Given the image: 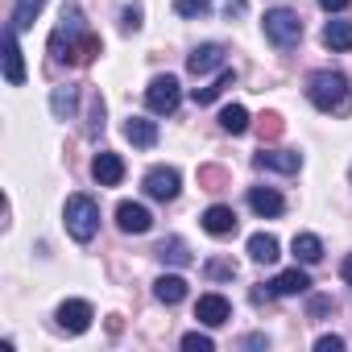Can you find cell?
<instances>
[{
    "label": "cell",
    "mask_w": 352,
    "mask_h": 352,
    "mask_svg": "<svg viewBox=\"0 0 352 352\" xmlns=\"http://www.w3.org/2000/svg\"><path fill=\"white\" fill-rule=\"evenodd\" d=\"M216 67H224V46H220V42L195 46V50L187 54V71H191V75H208V71H216Z\"/></svg>",
    "instance_id": "cell-13"
},
{
    "label": "cell",
    "mask_w": 352,
    "mask_h": 352,
    "mask_svg": "<svg viewBox=\"0 0 352 352\" xmlns=\"http://www.w3.org/2000/svg\"><path fill=\"white\" fill-rule=\"evenodd\" d=\"M124 137H129L137 149H149V145H157V124L145 120V116H129V120H124Z\"/></svg>",
    "instance_id": "cell-18"
},
{
    "label": "cell",
    "mask_w": 352,
    "mask_h": 352,
    "mask_svg": "<svg viewBox=\"0 0 352 352\" xmlns=\"http://www.w3.org/2000/svg\"><path fill=\"white\" fill-rule=\"evenodd\" d=\"M63 220H67V232H71L79 245H87V241L100 232V204H96L91 195H71L67 208H63Z\"/></svg>",
    "instance_id": "cell-3"
},
{
    "label": "cell",
    "mask_w": 352,
    "mask_h": 352,
    "mask_svg": "<svg viewBox=\"0 0 352 352\" xmlns=\"http://www.w3.org/2000/svg\"><path fill=\"white\" fill-rule=\"evenodd\" d=\"M261 25H265V38H270L274 46H282V50H290V46L302 38V17H298L294 9H270Z\"/></svg>",
    "instance_id": "cell-4"
},
{
    "label": "cell",
    "mask_w": 352,
    "mask_h": 352,
    "mask_svg": "<svg viewBox=\"0 0 352 352\" xmlns=\"http://www.w3.org/2000/svg\"><path fill=\"white\" fill-rule=\"evenodd\" d=\"M307 100L327 116H348L352 112V87L340 71H315L307 79Z\"/></svg>",
    "instance_id": "cell-2"
},
{
    "label": "cell",
    "mask_w": 352,
    "mask_h": 352,
    "mask_svg": "<svg viewBox=\"0 0 352 352\" xmlns=\"http://www.w3.org/2000/svg\"><path fill=\"white\" fill-rule=\"evenodd\" d=\"M179 100H183V87H179V79H174V75H153V79H149V87H145L149 112L170 116L174 108H179Z\"/></svg>",
    "instance_id": "cell-5"
},
{
    "label": "cell",
    "mask_w": 352,
    "mask_h": 352,
    "mask_svg": "<svg viewBox=\"0 0 352 352\" xmlns=\"http://www.w3.org/2000/svg\"><path fill=\"white\" fill-rule=\"evenodd\" d=\"M91 319H96V311H91V302H83V298H67V302L58 307V327L71 331V336H83V331L91 327Z\"/></svg>",
    "instance_id": "cell-7"
},
{
    "label": "cell",
    "mask_w": 352,
    "mask_h": 352,
    "mask_svg": "<svg viewBox=\"0 0 352 352\" xmlns=\"http://www.w3.org/2000/svg\"><path fill=\"white\" fill-rule=\"evenodd\" d=\"M153 294H157V302H166V307H179V302L187 298V278H179V274H162V278L153 282Z\"/></svg>",
    "instance_id": "cell-15"
},
{
    "label": "cell",
    "mask_w": 352,
    "mask_h": 352,
    "mask_svg": "<svg viewBox=\"0 0 352 352\" xmlns=\"http://www.w3.org/2000/svg\"><path fill=\"white\" fill-rule=\"evenodd\" d=\"M75 104H79V87H54V96H50V112H54L58 120H67V116L75 112Z\"/></svg>",
    "instance_id": "cell-23"
},
{
    "label": "cell",
    "mask_w": 352,
    "mask_h": 352,
    "mask_svg": "<svg viewBox=\"0 0 352 352\" xmlns=\"http://www.w3.org/2000/svg\"><path fill=\"white\" fill-rule=\"evenodd\" d=\"M340 274H344V282H348V286H352V253H348V257H344V265H340Z\"/></svg>",
    "instance_id": "cell-37"
},
{
    "label": "cell",
    "mask_w": 352,
    "mask_h": 352,
    "mask_svg": "<svg viewBox=\"0 0 352 352\" xmlns=\"http://www.w3.org/2000/svg\"><path fill=\"white\" fill-rule=\"evenodd\" d=\"M290 249H294V257H298L302 265H315V261H323V241H319L315 232H298Z\"/></svg>",
    "instance_id": "cell-20"
},
{
    "label": "cell",
    "mask_w": 352,
    "mask_h": 352,
    "mask_svg": "<svg viewBox=\"0 0 352 352\" xmlns=\"http://www.w3.org/2000/svg\"><path fill=\"white\" fill-rule=\"evenodd\" d=\"M315 348H319V352H340V348H344V340H340V336H319V340H315Z\"/></svg>",
    "instance_id": "cell-34"
},
{
    "label": "cell",
    "mask_w": 352,
    "mask_h": 352,
    "mask_svg": "<svg viewBox=\"0 0 352 352\" xmlns=\"http://www.w3.org/2000/svg\"><path fill=\"white\" fill-rule=\"evenodd\" d=\"M232 79H236L232 71H220V79H216V83H208V87H195V91H191V96H195V104H212L224 87H232Z\"/></svg>",
    "instance_id": "cell-27"
},
{
    "label": "cell",
    "mask_w": 352,
    "mask_h": 352,
    "mask_svg": "<svg viewBox=\"0 0 352 352\" xmlns=\"http://www.w3.org/2000/svg\"><path fill=\"white\" fill-rule=\"evenodd\" d=\"M228 315H232V307H228L224 294H204V298L195 302V319H199L204 327H224Z\"/></svg>",
    "instance_id": "cell-11"
},
{
    "label": "cell",
    "mask_w": 352,
    "mask_h": 352,
    "mask_svg": "<svg viewBox=\"0 0 352 352\" xmlns=\"http://www.w3.org/2000/svg\"><path fill=\"white\" fill-rule=\"evenodd\" d=\"M249 257L257 261V265H274L282 253H278V236H270V232H253L249 236Z\"/></svg>",
    "instance_id": "cell-19"
},
{
    "label": "cell",
    "mask_w": 352,
    "mask_h": 352,
    "mask_svg": "<svg viewBox=\"0 0 352 352\" xmlns=\"http://www.w3.org/2000/svg\"><path fill=\"white\" fill-rule=\"evenodd\" d=\"M174 13H179V17H204L208 0H174Z\"/></svg>",
    "instance_id": "cell-32"
},
{
    "label": "cell",
    "mask_w": 352,
    "mask_h": 352,
    "mask_svg": "<svg viewBox=\"0 0 352 352\" xmlns=\"http://www.w3.org/2000/svg\"><path fill=\"white\" fill-rule=\"evenodd\" d=\"M42 5H46V0H17V9H13V25H17V30H30V25H34V17L42 13Z\"/></svg>",
    "instance_id": "cell-26"
},
{
    "label": "cell",
    "mask_w": 352,
    "mask_h": 352,
    "mask_svg": "<svg viewBox=\"0 0 352 352\" xmlns=\"http://www.w3.org/2000/svg\"><path fill=\"white\" fill-rule=\"evenodd\" d=\"M100 54V38L83 25L79 9H63L54 34H50V63H71V67H87Z\"/></svg>",
    "instance_id": "cell-1"
},
{
    "label": "cell",
    "mask_w": 352,
    "mask_h": 352,
    "mask_svg": "<svg viewBox=\"0 0 352 352\" xmlns=\"http://www.w3.org/2000/svg\"><path fill=\"white\" fill-rule=\"evenodd\" d=\"M157 257H162V261H170V265H191V261H195L183 236H166V241L157 245Z\"/></svg>",
    "instance_id": "cell-21"
},
{
    "label": "cell",
    "mask_w": 352,
    "mask_h": 352,
    "mask_svg": "<svg viewBox=\"0 0 352 352\" xmlns=\"http://www.w3.org/2000/svg\"><path fill=\"white\" fill-rule=\"evenodd\" d=\"M208 278H236V261H228V257H212V261H208Z\"/></svg>",
    "instance_id": "cell-31"
},
{
    "label": "cell",
    "mask_w": 352,
    "mask_h": 352,
    "mask_svg": "<svg viewBox=\"0 0 352 352\" xmlns=\"http://www.w3.org/2000/svg\"><path fill=\"white\" fill-rule=\"evenodd\" d=\"M307 290H311V278H307L302 270H286V274H278V278L270 282V290H265V294L294 298V294H307Z\"/></svg>",
    "instance_id": "cell-14"
},
{
    "label": "cell",
    "mask_w": 352,
    "mask_h": 352,
    "mask_svg": "<svg viewBox=\"0 0 352 352\" xmlns=\"http://www.w3.org/2000/svg\"><path fill=\"white\" fill-rule=\"evenodd\" d=\"M249 208H253L257 216H282V212H286V199H282L274 187H253V191H249Z\"/></svg>",
    "instance_id": "cell-16"
},
{
    "label": "cell",
    "mask_w": 352,
    "mask_h": 352,
    "mask_svg": "<svg viewBox=\"0 0 352 352\" xmlns=\"http://www.w3.org/2000/svg\"><path fill=\"white\" fill-rule=\"evenodd\" d=\"M253 166L257 170H278V174H294V170H302V153H294V149H257L253 153Z\"/></svg>",
    "instance_id": "cell-8"
},
{
    "label": "cell",
    "mask_w": 352,
    "mask_h": 352,
    "mask_svg": "<svg viewBox=\"0 0 352 352\" xmlns=\"http://www.w3.org/2000/svg\"><path fill=\"white\" fill-rule=\"evenodd\" d=\"M183 348H187V352H212V348H216V340H212V336H204V331H187V336H183Z\"/></svg>",
    "instance_id": "cell-29"
},
{
    "label": "cell",
    "mask_w": 352,
    "mask_h": 352,
    "mask_svg": "<svg viewBox=\"0 0 352 352\" xmlns=\"http://www.w3.org/2000/svg\"><path fill=\"white\" fill-rule=\"evenodd\" d=\"M116 228L120 232H129V236H141V232H149L153 228V216H149V208H141V204H120L116 208Z\"/></svg>",
    "instance_id": "cell-9"
},
{
    "label": "cell",
    "mask_w": 352,
    "mask_h": 352,
    "mask_svg": "<svg viewBox=\"0 0 352 352\" xmlns=\"http://www.w3.org/2000/svg\"><path fill=\"white\" fill-rule=\"evenodd\" d=\"M204 228H208L212 236H232V232H236V212L224 208V204H216V208L204 212Z\"/></svg>",
    "instance_id": "cell-17"
},
{
    "label": "cell",
    "mask_w": 352,
    "mask_h": 352,
    "mask_svg": "<svg viewBox=\"0 0 352 352\" xmlns=\"http://www.w3.org/2000/svg\"><path fill=\"white\" fill-rule=\"evenodd\" d=\"M87 133H91V137L104 133V100H100V91L91 96V108H87Z\"/></svg>",
    "instance_id": "cell-28"
},
{
    "label": "cell",
    "mask_w": 352,
    "mask_h": 352,
    "mask_svg": "<svg viewBox=\"0 0 352 352\" xmlns=\"http://www.w3.org/2000/svg\"><path fill=\"white\" fill-rule=\"evenodd\" d=\"M282 129H286V124H282V116H278V112H265V116H261V137H265V141H278V137H282Z\"/></svg>",
    "instance_id": "cell-30"
},
{
    "label": "cell",
    "mask_w": 352,
    "mask_h": 352,
    "mask_svg": "<svg viewBox=\"0 0 352 352\" xmlns=\"http://www.w3.org/2000/svg\"><path fill=\"white\" fill-rule=\"evenodd\" d=\"M199 187L204 191H224L228 187V170L224 166H199Z\"/></svg>",
    "instance_id": "cell-25"
},
{
    "label": "cell",
    "mask_w": 352,
    "mask_h": 352,
    "mask_svg": "<svg viewBox=\"0 0 352 352\" xmlns=\"http://www.w3.org/2000/svg\"><path fill=\"white\" fill-rule=\"evenodd\" d=\"M352 5V0H319V9H327V13H344Z\"/></svg>",
    "instance_id": "cell-36"
},
{
    "label": "cell",
    "mask_w": 352,
    "mask_h": 352,
    "mask_svg": "<svg viewBox=\"0 0 352 352\" xmlns=\"http://www.w3.org/2000/svg\"><path fill=\"white\" fill-rule=\"evenodd\" d=\"M327 311H331V298L315 294V298H311V319H319V315H327Z\"/></svg>",
    "instance_id": "cell-35"
},
{
    "label": "cell",
    "mask_w": 352,
    "mask_h": 352,
    "mask_svg": "<svg viewBox=\"0 0 352 352\" xmlns=\"http://www.w3.org/2000/svg\"><path fill=\"white\" fill-rule=\"evenodd\" d=\"M220 129H224V133H232V137L249 133V112H245L241 104H228V108L220 112Z\"/></svg>",
    "instance_id": "cell-24"
},
{
    "label": "cell",
    "mask_w": 352,
    "mask_h": 352,
    "mask_svg": "<svg viewBox=\"0 0 352 352\" xmlns=\"http://www.w3.org/2000/svg\"><path fill=\"white\" fill-rule=\"evenodd\" d=\"M17 25H9L5 30V79L13 83V87H21L25 83V58H21V46H17Z\"/></svg>",
    "instance_id": "cell-10"
},
{
    "label": "cell",
    "mask_w": 352,
    "mask_h": 352,
    "mask_svg": "<svg viewBox=\"0 0 352 352\" xmlns=\"http://www.w3.org/2000/svg\"><path fill=\"white\" fill-rule=\"evenodd\" d=\"M323 46L327 50H352V21H327L323 25Z\"/></svg>",
    "instance_id": "cell-22"
},
{
    "label": "cell",
    "mask_w": 352,
    "mask_h": 352,
    "mask_svg": "<svg viewBox=\"0 0 352 352\" xmlns=\"http://www.w3.org/2000/svg\"><path fill=\"white\" fill-rule=\"evenodd\" d=\"M179 170L174 166H153L149 174H145V195L149 199H157V204H170L174 195H179Z\"/></svg>",
    "instance_id": "cell-6"
},
{
    "label": "cell",
    "mask_w": 352,
    "mask_h": 352,
    "mask_svg": "<svg viewBox=\"0 0 352 352\" xmlns=\"http://www.w3.org/2000/svg\"><path fill=\"white\" fill-rule=\"evenodd\" d=\"M91 174H96V183H100V187H116V183L124 179V162H120V153H112V149L96 153Z\"/></svg>",
    "instance_id": "cell-12"
},
{
    "label": "cell",
    "mask_w": 352,
    "mask_h": 352,
    "mask_svg": "<svg viewBox=\"0 0 352 352\" xmlns=\"http://www.w3.org/2000/svg\"><path fill=\"white\" fill-rule=\"evenodd\" d=\"M120 30H124V34H137V30H141V5H124V13H120Z\"/></svg>",
    "instance_id": "cell-33"
}]
</instances>
